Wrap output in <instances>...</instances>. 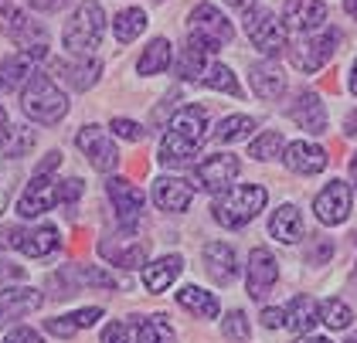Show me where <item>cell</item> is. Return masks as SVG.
<instances>
[{"label":"cell","mask_w":357,"mask_h":343,"mask_svg":"<svg viewBox=\"0 0 357 343\" xmlns=\"http://www.w3.org/2000/svg\"><path fill=\"white\" fill-rule=\"evenodd\" d=\"M266 201H269V194H266V187H259V184L228 187V190H221L218 197H215L211 214L225 228H245L248 221L266 208Z\"/></svg>","instance_id":"obj_2"},{"label":"cell","mask_w":357,"mask_h":343,"mask_svg":"<svg viewBox=\"0 0 357 343\" xmlns=\"http://www.w3.org/2000/svg\"><path fill=\"white\" fill-rule=\"evenodd\" d=\"M79 194H82V181H79V177H68V181L58 184V201H61V204H75Z\"/></svg>","instance_id":"obj_43"},{"label":"cell","mask_w":357,"mask_h":343,"mask_svg":"<svg viewBox=\"0 0 357 343\" xmlns=\"http://www.w3.org/2000/svg\"><path fill=\"white\" fill-rule=\"evenodd\" d=\"M72 317V323L79 326V330H85V326H96V319H102V310L99 306H89V310H75V313H68Z\"/></svg>","instance_id":"obj_45"},{"label":"cell","mask_w":357,"mask_h":343,"mask_svg":"<svg viewBox=\"0 0 357 343\" xmlns=\"http://www.w3.org/2000/svg\"><path fill=\"white\" fill-rule=\"evenodd\" d=\"M282 146H286L282 132H262V136L252 143V157L255 160H273V157L282 153Z\"/></svg>","instance_id":"obj_38"},{"label":"cell","mask_w":357,"mask_h":343,"mask_svg":"<svg viewBox=\"0 0 357 343\" xmlns=\"http://www.w3.org/2000/svg\"><path fill=\"white\" fill-rule=\"evenodd\" d=\"M109 130L116 132L119 139H130V143H139V139L146 136V130H143L139 123H133V119H123V116H116V119H112Z\"/></svg>","instance_id":"obj_42"},{"label":"cell","mask_w":357,"mask_h":343,"mask_svg":"<svg viewBox=\"0 0 357 343\" xmlns=\"http://www.w3.org/2000/svg\"><path fill=\"white\" fill-rule=\"evenodd\" d=\"M58 163H61V153H48V160H41V167H38V174H52Z\"/></svg>","instance_id":"obj_49"},{"label":"cell","mask_w":357,"mask_h":343,"mask_svg":"<svg viewBox=\"0 0 357 343\" xmlns=\"http://www.w3.org/2000/svg\"><path fill=\"white\" fill-rule=\"evenodd\" d=\"M106 194H109L112 208H116V221L123 231H137V224L143 221V190L123 177H109L106 184Z\"/></svg>","instance_id":"obj_5"},{"label":"cell","mask_w":357,"mask_h":343,"mask_svg":"<svg viewBox=\"0 0 357 343\" xmlns=\"http://www.w3.org/2000/svg\"><path fill=\"white\" fill-rule=\"evenodd\" d=\"M7 130H10V126H7V112H3V109H0V143H3V139H7Z\"/></svg>","instance_id":"obj_53"},{"label":"cell","mask_w":357,"mask_h":343,"mask_svg":"<svg viewBox=\"0 0 357 343\" xmlns=\"http://www.w3.org/2000/svg\"><path fill=\"white\" fill-rule=\"evenodd\" d=\"M3 34H7L14 45H21L24 52H31V48H48V31L41 24H34L31 17H24L21 10H7Z\"/></svg>","instance_id":"obj_15"},{"label":"cell","mask_w":357,"mask_h":343,"mask_svg":"<svg viewBox=\"0 0 357 343\" xmlns=\"http://www.w3.org/2000/svg\"><path fill=\"white\" fill-rule=\"evenodd\" d=\"M286 167L293 170V174H303V177H310V174H320L324 167H327V150L324 146H317V143H289L286 146Z\"/></svg>","instance_id":"obj_19"},{"label":"cell","mask_w":357,"mask_h":343,"mask_svg":"<svg viewBox=\"0 0 357 343\" xmlns=\"http://www.w3.org/2000/svg\"><path fill=\"white\" fill-rule=\"evenodd\" d=\"M146 24H150V21H146V14H143L139 7H126V10H119V14H116V21H112L116 41H119V45H130L133 38L143 34V27Z\"/></svg>","instance_id":"obj_32"},{"label":"cell","mask_w":357,"mask_h":343,"mask_svg":"<svg viewBox=\"0 0 357 343\" xmlns=\"http://www.w3.org/2000/svg\"><path fill=\"white\" fill-rule=\"evenodd\" d=\"M235 177H238V160L228 157V153H215V157H208L194 170V184L201 187V190H208V194L228 190Z\"/></svg>","instance_id":"obj_9"},{"label":"cell","mask_w":357,"mask_h":343,"mask_svg":"<svg viewBox=\"0 0 357 343\" xmlns=\"http://www.w3.org/2000/svg\"><path fill=\"white\" fill-rule=\"evenodd\" d=\"M21 106H24V112H28L34 123H41V126H55V123L65 119V112H68V99H65V92H61L48 75L31 72L28 82H24Z\"/></svg>","instance_id":"obj_1"},{"label":"cell","mask_w":357,"mask_h":343,"mask_svg":"<svg viewBox=\"0 0 357 343\" xmlns=\"http://www.w3.org/2000/svg\"><path fill=\"white\" fill-rule=\"evenodd\" d=\"M245 34L262 54H279L286 48V27H282V21L275 17L273 10H255V14H248Z\"/></svg>","instance_id":"obj_7"},{"label":"cell","mask_w":357,"mask_h":343,"mask_svg":"<svg viewBox=\"0 0 357 343\" xmlns=\"http://www.w3.org/2000/svg\"><path fill=\"white\" fill-rule=\"evenodd\" d=\"M262 326H269V330H275V326H282V310H262Z\"/></svg>","instance_id":"obj_48"},{"label":"cell","mask_w":357,"mask_h":343,"mask_svg":"<svg viewBox=\"0 0 357 343\" xmlns=\"http://www.w3.org/2000/svg\"><path fill=\"white\" fill-rule=\"evenodd\" d=\"M313 211L320 218V224H344V221L351 218V187L344 184V181L327 184L317 194Z\"/></svg>","instance_id":"obj_10"},{"label":"cell","mask_w":357,"mask_h":343,"mask_svg":"<svg viewBox=\"0 0 357 343\" xmlns=\"http://www.w3.org/2000/svg\"><path fill=\"white\" fill-rule=\"evenodd\" d=\"M347 343H357V333H351V340H347Z\"/></svg>","instance_id":"obj_58"},{"label":"cell","mask_w":357,"mask_h":343,"mask_svg":"<svg viewBox=\"0 0 357 343\" xmlns=\"http://www.w3.org/2000/svg\"><path fill=\"white\" fill-rule=\"evenodd\" d=\"M174 61V52H170V41L167 38H153L146 48H143V58H139V75H160L164 68H170Z\"/></svg>","instance_id":"obj_31"},{"label":"cell","mask_w":357,"mask_h":343,"mask_svg":"<svg viewBox=\"0 0 357 343\" xmlns=\"http://www.w3.org/2000/svg\"><path fill=\"white\" fill-rule=\"evenodd\" d=\"M197 150H201V146H194V143H188V139L167 132L164 143H160V160H164V163H188Z\"/></svg>","instance_id":"obj_37"},{"label":"cell","mask_w":357,"mask_h":343,"mask_svg":"<svg viewBox=\"0 0 357 343\" xmlns=\"http://www.w3.org/2000/svg\"><path fill=\"white\" fill-rule=\"evenodd\" d=\"M317 303L310 296H296L286 310H282V326H289L293 333H310L317 326Z\"/></svg>","instance_id":"obj_28"},{"label":"cell","mask_w":357,"mask_h":343,"mask_svg":"<svg viewBox=\"0 0 357 343\" xmlns=\"http://www.w3.org/2000/svg\"><path fill=\"white\" fill-rule=\"evenodd\" d=\"M351 181H354V187H357V153L351 157Z\"/></svg>","instance_id":"obj_55"},{"label":"cell","mask_w":357,"mask_h":343,"mask_svg":"<svg viewBox=\"0 0 357 343\" xmlns=\"http://www.w3.org/2000/svg\"><path fill=\"white\" fill-rule=\"evenodd\" d=\"M275 279H279V265H275L273 252L269 248H252V255H248V296L252 299H262L266 292H273Z\"/></svg>","instance_id":"obj_12"},{"label":"cell","mask_w":357,"mask_h":343,"mask_svg":"<svg viewBox=\"0 0 357 343\" xmlns=\"http://www.w3.org/2000/svg\"><path fill=\"white\" fill-rule=\"evenodd\" d=\"M102 343H130L126 340V323H109L106 333H102Z\"/></svg>","instance_id":"obj_47"},{"label":"cell","mask_w":357,"mask_h":343,"mask_svg":"<svg viewBox=\"0 0 357 343\" xmlns=\"http://www.w3.org/2000/svg\"><path fill=\"white\" fill-rule=\"evenodd\" d=\"M28 259H45L58 248V228L55 224H38L31 231H17V241H14Z\"/></svg>","instance_id":"obj_22"},{"label":"cell","mask_w":357,"mask_h":343,"mask_svg":"<svg viewBox=\"0 0 357 343\" xmlns=\"http://www.w3.org/2000/svg\"><path fill=\"white\" fill-rule=\"evenodd\" d=\"M282 17H286V27L306 34V31L324 27V21H327V3L324 0H286Z\"/></svg>","instance_id":"obj_16"},{"label":"cell","mask_w":357,"mask_h":343,"mask_svg":"<svg viewBox=\"0 0 357 343\" xmlns=\"http://www.w3.org/2000/svg\"><path fill=\"white\" fill-rule=\"evenodd\" d=\"M340 41H344L340 31H324V34H317V38H306L300 45H293V48H289V61H293V68L313 75V72H320L330 58H333Z\"/></svg>","instance_id":"obj_4"},{"label":"cell","mask_w":357,"mask_h":343,"mask_svg":"<svg viewBox=\"0 0 357 343\" xmlns=\"http://www.w3.org/2000/svg\"><path fill=\"white\" fill-rule=\"evenodd\" d=\"M177 303H181L188 313H194V317H201V319L218 317V299H215V292L201 289V286H184V289L177 292Z\"/></svg>","instance_id":"obj_30"},{"label":"cell","mask_w":357,"mask_h":343,"mask_svg":"<svg viewBox=\"0 0 357 343\" xmlns=\"http://www.w3.org/2000/svg\"><path fill=\"white\" fill-rule=\"evenodd\" d=\"M317 319L327 323L330 330H347L354 313H351V306L344 299H324V303H317Z\"/></svg>","instance_id":"obj_34"},{"label":"cell","mask_w":357,"mask_h":343,"mask_svg":"<svg viewBox=\"0 0 357 343\" xmlns=\"http://www.w3.org/2000/svg\"><path fill=\"white\" fill-rule=\"evenodd\" d=\"M269 231H273V238L286 241V245L300 241L303 238V214H300V208H296V204H282L279 211H273V218H269Z\"/></svg>","instance_id":"obj_27"},{"label":"cell","mask_w":357,"mask_h":343,"mask_svg":"<svg viewBox=\"0 0 357 343\" xmlns=\"http://www.w3.org/2000/svg\"><path fill=\"white\" fill-rule=\"evenodd\" d=\"M126 340L130 343H177L170 323L164 317H146L137 319L133 326H126Z\"/></svg>","instance_id":"obj_26"},{"label":"cell","mask_w":357,"mask_h":343,"mask_svg":"<svg viewBox=\"0 0 357 343\" xmlns=\"http://www.w3.org/2000/svg\"><path fill=\"white\" fill-rule=\"evenodd\" d=\"M55 72L61 79L68 82L75 92H85V89H92L96 82H99V61L96 58H82V61H58Z\"/></svg>","instance_id":"obj_25"},{"label":"cell","mask_w":357,"mask_h":343,"mask_svg":"<svg viewBox=\"0 0 357 343\" xmlns=\"http://www.w3.org/2000/svg\"><path fill=\"white\" fill-rule=\"evenodd\" d=\"M228 3H235V7H248V0H228Z\"/></svg>","instance_id":"obj_57"},{"label":"cell","mask_w":357,"mask_h":343,"mask_svg":"<svg viewBox=\"0 0 357 343\" xmlns=\"http://www.w3.org/2000/svg\"><path fill=\"white\" fill-rule=\"evenodd\" d=\"M58 204V181H52L48 174H34V181L17 201V214L21 218H38V214L52 211Z\"/></svg>","instance_id":"obj_11"},{"label":"cell","mask_w":357,"mask_h":343,"mask_svg":"<svg viewBox=\"0 0 357 343\" xmlns=\"http://www.w3.org/2000/svg\"><path fill=\"white\" fill-rule=\"evenodd\" d=\"M153 201L160 211H188L194 201V184L181 181V177H160L153 184Z\"/></svg>","instance_id":"obj_17"},{"label":"cell","mask_w":357,"mask_h":343,"mask_svg":"<svg viewBox=\"0 0 357 343\" xmlns=\"http://www.w3.org/2000/svg\"><path fill=\"white\" fill-rule=\"evenodd\" d=\"M45 326H48V333H55V337H75V333H79V326L72 323V317H58V319H48Z\"/></svg>","instance_id":"obj_44"},{"label":"cell","mask_w":357,"mask_h":343,"mask_svg":"<svg viewBox=\"0 0 357 343\" xmlns=\"http://www.w3.org/2000/svg\"><path fill=\"white\" fill-rule=\"evenodd\" d=\"M215 52L208 41H201L197 34H188V45H184V54H181V61H177V72H181V79H201V72H204V58Z\"/></svg>","instance_id":"obj_29"},{"label":"cell","mask_w":357,"mask_h":343,"mask_svg":"<svg viewBox=\"0 0 357 343\" xmlns=\"http://www.w3.org/2000/svg\"><path fill=\"white\" fill-rule=\"evenodd\" d=\"M24 272L17 268V265H10V262H0V279H21Z\"/></svg>","instance_id":"obj_50"},{"label":"cell","mask_w":357,"mask_h":343,"mask_svg":"<svg viewBox=\"0 0 357 343\" xmlns=\"http://www.w3.org/2000/svg\"><path fill=\"white\" fill-rule=\"evenodd\" d=\"M31 75V58L28 54H14L7 61H0V92H14L21 89Z\"/></svg>","instance_id":"obj_33"},{"label":"cell","mask_w":357,"mask_h":343,"mask_svg":"<svg viewBox=\"0 0 357 343\" xmlns=\"http://www.w3.org/2000/svg\"><path fill=\"white\" fill-rule=\"evenodd\" d=\"M293 343H330V340H324V337H310V333H300Z\"/></svg>","instance_id":"obj_52"},{"label":"cell","mask_w":357,"mask_h":343,"mask_svg":"<svg viewBox=\"0 0 357 343\" xmlns=\"http://www.w3.org/2000/svg\"><path fill=\"white\" fill-rule=\"evenodd\" d=\"M3 343H45V340H41L31 326H17V330H10V333H7V340Z\"/></svg>","instance_id":"obj_46"},{"label":"cell","mask_w":357,"mask_h":343,"mask_svg":"<svg viewBox=\"0 0 357 343\" xmlns=\"http://www.w3.org/2000/svg\"><path fill=\"white\" fill-rule=\"evenodd\" d=\"M204 268H208V275H211L218 286L235 282V275H238V262H235L231 245H225V241H208V245H204Z\"/></svg>","instance_id":"obj_20"},{"label":"cell","mask_w":357,"mask_h":343,"mask_svg":"<svg viewBox=\"0 0 357 343\" xmlns=\"http://www.w3.org/2000/svg\"><path fill=\"white\" fill-rule=\"evenodd\" d=\"M289 119H293L300 130L310 132V136L327 132V106H324V99H320L317 92H300L296 102L289 106Z\"/></svg>","instance_id":"obj_13"},{"label":"cell","mask_w":357,"mask_h":343,"mask_svg":"<svg viewBox=\"0 0 357 343\" xmlns=\"http://www.w3.org/2000/svg\"><path fill=\"white\" fill-rule=\"evenodd\" d=\"M181 268H184V259H181V255H164V259H157V262L143 265V286L150 292L170 289V282L181 275Z\"/></svg>","instance_id":"obj_24"},{"label":"cell","mask_w":357,"mask_h":343,"mask_svg":"<svg viewBox=\"0 0 357 343\" xmlns=\"http://www.w3.org/2000/svg\"><path fill=\"white\" fill-rule=\"evenodd\" d=\"M252 130H255V119L252 116H225L218 123V130H215V136H218L221 143H238V139L252 136Z\"/></svg>","instance_id":"obj_35"},{"label":"cell","mask_w":357,"mask_h":343,"mask_svg":"<svg viewBox=\"0 0 357 343\" xmlns=\"http://www.w3.org/2000/svg\"><path fill=\"white\" fill-rule=\"evenodd\" d=\"M102 31H106V14H102L99 0H85V3H79V10L72 14V21L65 27L61 41H65V48L72 54L89 58V54L99 48Z\"/></svg>","instance_id":"obj_3"},{"label":"cell","mask_w":357,"mask_h":343,"mask_svg":"<svg viewBox=\"0 0 357 343\" xmlns=\"http://www.w3.org/2000/svg\"><path fill=\"white\" fill-rule=\"evenodd\" d=\"M10 139H3V157H21V153H28L31 146H34V132L24 130V126H14V130H7Z\"/></svg>","instance_id":"obj_39"},{"label":"cell","mask_w":357,"mask_h":343,"mask_svg":"<svg viewBox=\"0 0 357 343\" xmlns=\"http://www.w3.org/2000/svg\"><path fill=\"white\" fill-rule=\"evenodd\" d=\"M221 330H225V337H228V340H238V343L248 340V333H252L248 317L242 313V310H231V313L225 317V326H221Z\"/></svg>","instance_id":"obj_41"},{"label":"cell","mask_w":357,"mask_h":343,"mask_svg":"<svg viewBox=\"0 0 357 343\" xmlns=\"http://www.w3.org/2000/svg\"><path fill=\"white\" fill-rule=\"evenodd\" d=\"M61 3H65V0H31L34 10H58Z\"/></svg>","instance_id":"obj_51"},{"label":"cell","mask_w":357,"mask_h":343,"mask_svg":"<svg viewBox=\"0 0 357 343\" xmlns=\"http://www.w3.org/2000/svg\"><path fill=\"white\" fill-rule=\"evenodd\" d=\"M41 303H45V296L38 289H28V286H21V289H0V323L28 317Z\"/></svg>","instance_id":"obj_21"},{"label":"cell","mask_w":357,"mask_h":343,"mask_svg":"<svg viewBox=\"0 0 357 343\" xmlns=\"http://www.w3.org/2000/svg\"><path fill=\"white\" fill-rule=\"evenodd\" d=\"M75 146L82 150L85 160L99 174H109V170H116V163H119V150H116V143L109 139V132L102 130V126H82L79 136H75Z\"/></svg>","instance_id":"obj_6"},{"label":"cell","mask_w":357,"mask_h":343,"mask_svg":"<svg viewBox=\"0 0 357 343\" xmlns=\"http://www.w3.org/2000/svg\"><path fill=\"white\" fill-rule=\"evenodd\" d=\"M351 92L357 96V58H354V68H351Z\"/></svg>","instance_id":"obj_54"},{"label":"cell","mask_w":357,"mask_h":343,"mask_svg":"<svg viewBox=\"0 0 357 343\" xmlns=\"http://www.w3.org/2000/svg\"><path fill=\"white\" fill-rule=\"evenodd\" d=\"M252 92H255L259 99H266V102L279 99V96L286 92L282 68L273 65V61H259V65H252Z\"/></svg>","instance_id":"obj_23"},{"label":"cell","mask_w":357,"mask_h":343,"mask_svg":"<svg viewBox=\"0 0 357 343\" xmlns=\"http://www.w3.org/2000/svg\"><path fill=\"white\" fill-rule=\"evenodd\" d=\"M75 272V282H85V286H99V289H116V279L102 268H92V265H82V268H72Z\"/></svg>","instance_id":"obj_40"},{"label":"cell","mask_w":357,"mask_h":343,"mask_svg":"<svg viewBox=\"0 0 357 343\" xmlns=\"http://www.w3.org/2000/svg\"><path fill=\"white\" fill-rule=\"evenodd\" d=\"M344 7H347V14H354L357 17V0H344Z\"/></svg>","instance_id":"obj_56"},{"label":"cell","mask_w":357,"mask_h":343,"mask_svg":"<svg viewBox=\"0 0 357 343\" xmlns=\"http://www.w3.org/2000/svg\"><path fill=\"white\" fill-rule=\"evenodd\" d=\"M167 130L174 132V136H181V139H188V143H194V146H201V143L208 139V112L201 106L177 109Z\"/></svg>","instance_id":"obj_18"},{"label":"cell","mask_w":357,"mask_h":343,"mask_svg":"<svg viewBox=\"0 0 357 343\" xmlns=\"http://www.w3.org/2000/svg\"><path fill=\"white\" fill-rule=\"evenodd\" d=\"M99 255L112 265H123V268H139V265H146L150 241H146V238H130V241L102 238V241H99Z\"/></svg>","instance_id":"obj_14"},{"label":"cell","mask_w":357,"mask_h":343,"mask_svg":"<svg viewBox=\"0 0 357 343\" xmlns=\"http://www.w3.org/2000/svg\"><path fill=\"white\" fill-rule=\"evenodd\" d=\"M201 82H204L208 89H215V92H228V96H238V92H242L238 82H235V72H231L228 65H208V68L201 72Z\"/></svg>","instance_id":"obj_36"},{"label":"cell","mask_w":357,"mask_h":343,"mask_svg":"<svg viewBox=\"0 0 357 343\" xmlns=\"http://www.w3.org/2000/svg\"><path fill=\"white\" fill-rule=\"evenodd\" d=\"M191 34H197L201 41H208V45L218 52L221 45L231 41V24H228V17L221 14L218 7L201 3V7L191 10Z\"/></svg>","instance_id":"obj_8"},{"label":"cell","mask_w":357,"mask_h":343,"mask_svg":"<svg viewBox=\"0 0 357 343\" xmlns=\"http://www.w3.org/2000/svg\"><path fill=\"white\" fill-rule=\"evenodd\" d=\"M0 7H3V0H0Z\"/></svg>","instance_id":"obj_59"}]
</instances>
